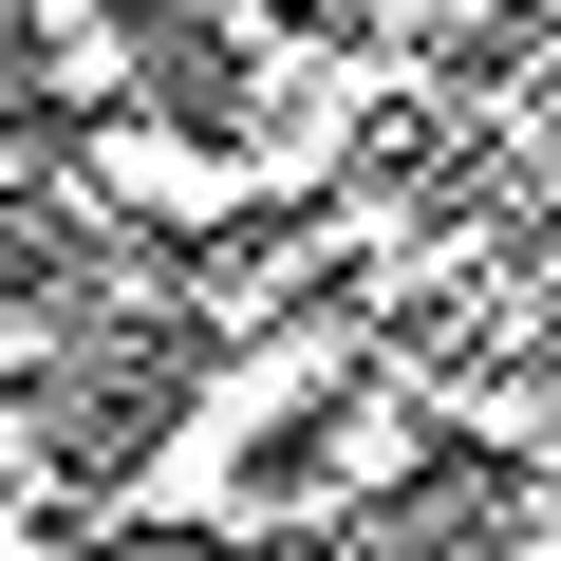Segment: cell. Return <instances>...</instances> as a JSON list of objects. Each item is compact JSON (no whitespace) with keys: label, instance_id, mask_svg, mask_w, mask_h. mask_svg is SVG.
<instances>
[{"label":"cell","instance_id":"obj_1","mask_svg":"<svg viewBox=\"0 0 561 561\" xmlns=\"http://www.w3.org/2000/svg\"><path fill=\"white\" fill-rule=\"evenodd\" d=\"M20 356H57V319L20 300V280H0V375H20Z\"/></svg>","mask_w":561,"mask_h":561}]
</instances>
